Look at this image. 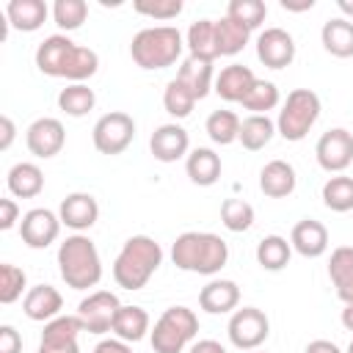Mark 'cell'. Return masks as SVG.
<instances>
[{
    "mask_svg": "<svg viewBox=\"0 0 353 353\" xmlns=\"http://www.w3.org/2000/svg\"><path fill=\"white\" fill-rule=\"evenodd\" d=\"M314 154H317V163L323 171L342 174L353 163V132H347L345 127H334V130L323 132L314 146Z\"/></svg>",
    "mask_w": 353,
    "mask_h": 353,
    "instance_id": "obj_11",
    "label": "cell"
},
{
    "mask_svg": "<svg viewBox=\"0 0 353 353\" xmlns=\"http://www.w3.org/2000/svg\"><path fill=\"white\" fill-rule=\"evenodd\" d=\"M347 353H353V339H350V345H347Z\"/></svg>",
    "mask_w": 353,
    "mask_h": 353,
    "instance_id": "obj_53",
    "label": "cell"
},
{
    "mask_svg": "<svg viewBox=\"0 0 353 353\" xmlns=\"http://www.w3.org/2000/svg\"><path fill=\"white\" fill-rule=\"evenodd\" d=\"M188 353H226V347L221 342H215V339H199V342L190 345Z\"/></svg>",
    "mask_w": 353,
    "mask_h": 353,
    "instance_id": "obj_48",
    "label": "cell"
},
{
    "mask_svg": "<svg viewBox=\"0 0 353 353\" xmlns=\"http://www.w3.org/2000/svg\"><path fill=\"white\" fill-rule=\"evenodd\" d=\"M290 256H292V245L281 234H268L256 245V262L265 270H281V268H287Z\"/></svg>",
    "mask_w": 353,
    "mask_h": 353,
    "instance_id": "obj_34",
    "label": "cell"
},
{
    "mask_svg": "<svg viewBox=\"0 0 353 353\" xmlns=\"http://www.w3.org/2000/svg\"><path fill=\"white\" fill-rule=\"evenodd\" d=\"M312 6H314V0H298V3L295 0H281L284 11H309Z\"/></svg>",
    "mask_w": 353,
    "mask_h": 353,
    "instance_id": "obj_50",
    "label": "cell"
},
{
    "mask_svg": "<svg viewBox=\"0 0 353 353\" xmlns=\"http://www.w3.org/2000/svg\"><path fill=\"white\" fill-rule=\"evenodd\" d=\"M273 132H276V124L268 116H248V119L240 121V138L237 141L243 143V149L259 152L270 143Z\"/></svg>",
    "mask_w": 353,
    "mask_h": 353,
    "instance_id": "obj_32",
    "label": "cell"
},
{
    "mask_svg": "<svg viewBox=\"0 0 353 353\" xmlns=\"http://www.w3.org/2000/svg\"><path fill=\"white\" fill-rule=\"evenodd\" d=\"M320 119V97L312 88H292L279 110L276 132L284 141H303L314 121Z\"/></svg>",
    "mask_w": 353,
    "mask_h": 353,
    "instance_id": "obj_6",
    "label": "cell"
},
{
    "mask_svg": "<svg viewBox=\"0 0 353 353\" xmlns=\"http://www.w3.org/2000/svg\"><path fill=\"white\" fill-rule=\"evenodd\" d=\"M188 50L193 58L201 61H215L218 55V41H215V19H199L188 28Z\"/></svg>",
    "mask_w": 353,
    "mask_h": 353,
    "instance_id": "obj_29",
    "label": "cell"
},
{
    "mask_svg": "<svg viewBox=\"0 0 353 353\" xmlns=\"http://www.w3.org/2000/svg\"><path fill=\"white\" fill-rule=\"evenodd\" d=\"M188 146H190L188 130L179 124H160L149 138V149L160 163H176L179 157L188 154Z\"/></svg>",
    "mask_w": 353,
    "mask_h": 353,
    "instance_id": "obj_17",
    "label": "cell"
},
{
    "mask_svg": "<svg viewBox=\"0 0 353 353\" xmlns=\"http://www.w3.org/2000/svg\"><path fill=\"white\" fill-rule=\"evenodd\" d=\"M336 6H339V11L345 14V19L353 17V0H336Z\"/></svg>",
    "mask_w": 353,
    "mask_h": 353,
    "instance_id": "obj_52",
    "label": "cell"
},
{
    "mask_svg": "<svg viewBox=\"0 0 353 353\" xmlns=\"http://www.w3.org/2000/svg\"><path fill=\"white\" fill-rule=\"evenodd\" d=\"M295 185H298L295 168L287 160H270L259 171V190L268 199H287L295 190Z\"/></svg>",
    "mask_w": 353,
    "mask_h": 353,
    "instance_id": "obj_22",
    "label": "cell"
},
{
    "mask_svg": "<svg viewBox=\"0 0 353 353\" xmlns=\"http://www.w3.org/2000/svg\"><path fill=\"white\" fill-rule=\"evenodd\" d=\"M290 245L306 256V259H317L328 251V229L314 221V218H303L292 226V234H290Z\"/></svg>",
    "mask_w": 353,
    "mask_h": 353,
    "instance_id": "obj_18",
    "label": "cell"
},
{
    "mask_svg": "<svg viewBox=\"0 0 353 353\" xmlns=\"http://www.w3.org/2000/svg\"><path fill=\"white\" fill-rule=\"evenodd\" d=\"M199 99L190 94V88L188 85H182L176 77L165 85V91H163V108L174 116V119H185V116H190V110H193V105H196Z\"/></svg>",
    "mask_w": 353,
    "mask_h": 353,
    "instance_id": "obj_39",
    "label": "cell"
},
{
    "mask_svg": "<svg viewBox=\"0 0 353 353\" xmlns=\"http://www.w3.org/2000/svg\"><path fill=\"white\" fill-rule=\"evenodd\" d=\"M19 221V207L14 199H0V229L8 232L14 229V223Z\"/></svg>",
    "mask_w": 353,
    "mask_h": 353,
    "instance_id": "obj_45",
    "label": "cell"
},
{
    "mask_svg": "<svg viewBox=\"0 0 353 353\" xmlns=\"http://www.w3.org/2000/svg\"><path fill=\"white\" fill-rule=\"evenodd\" d=\"M226 334H229V342L237 350H256L270 334V320H268V314L262 309L243 306V309L232 312Z\"/></svg>",
    "mask_w": 353,
    "mask_h": 353,
    "instance_id": "obj_9",
    "label": "cell"
},
{
    "mask_svg": "<svg viewBox=\"0 0 353 353\" xmlns=\"http://www.w3.org/2000/svg\"><path fill=\"white\" fill-rule=\"evenodd\" d=\"M323 204L331 212H350L353 210V176L336 174L323 185Z\"/></svg>",
    "mask_w": 353,
    "mask_h": 353,
    "instance_id": "obj_35",
    "label": "cell"
},
{
    "mask_svg": "<svg viewBox=\"0 0 353 353\" xmlns=\"http://www.w3.org/2000/svg\"><path fill=\"white\" fill-rule=\"evenodd\" d=\"M328 276H331L336 295L345 303H353V245H339L331 251Z\"/></svg>",
    "mask_w": 353,
    "mask_h": 353,
    "instance_id": "obj_24",
    "label": "cell"
},
{
    "mask_svg": "<svg viewBox=\"0 0 353 353\" xmlns=\"http://www.w3.org/2000/svg\"><path fill=\"white\" fill-rule=\"evenodd\" d=\"M52 17L61 30H77L88 17V3L85 0H55Z\"/></svg>",
    "mask_w": 353,
    "mask_h": 353,
    "instance_id": "obj_41",
    "label": "cell"
},
{
    "mask_svg": "<svg viewBox=\"0 0 353 353\" xmlns=\"http://www.w3.org/2000/svg\"><path fill=\"white\" fill-rule=\"evenodd\" d=\"M204 130H207V135H210L212 143L229 146V143H234V141L240 138V119H237V113H232V110H212V113L207 116Z\"/></svg>",
    "mask_w": 353,
    "mask_h": 353,
    "instance_id": "obj_33",
    "label": "cell"
},
{
    "mask_svg": "<svg viewBox=\"0 0 353 353\" xmlns=\"http://www.w3.org/2000/svg\"><path fill=\"white\" fill-rule=\"evenodd\" d=\"M221 223L229 232H245L254 223V207L245 199H223V204H221Z\"/></svg>",
    "mask_w": 353,
    "mask_h": 353,
    "instance_id": "obj_38",
    "label": "cell"
},
{
    "mask_svg": "<svg viewBox=\"0 0 353 353\" xmlns=\"http://www.w3.org/2000/svg\"><path fill=\"white\" fill-rule=\"evenodd\" d=\"M94 353H132V347H130V342H124V339H102V342L94 347Z\"/></svg>",
    "mask_w": 353,
    "mask_h": 353,
    "instance_id": "obj_47",
    "label": "cell"
},
{
    "mask_svg": "<svg viewBox=\"0 0 353 353\" xmlns=\"http://www.w3.org/2000/svg\"><path fill=\"white\" fill-rule=\"evenodd\" d=\"M80 331H83V323L77 314L74 317L58 314L55 320L44 323L39 353H80V345H77Z\"/></svg>",
    "mask_w": 353,
    "mask_h": 353,
    "instance_id": "obj_13",
    "label": "cell"
},
{
    "mask_svg": "<svg viewBox=\"0 0 353 353\" xmlns=\"http://www.w3.org/2000/svg\"><path fill=\"white\" fill-rule=\"evenodd\" d=\"M226 17L234 19V22H240V25H245L248 30H254V28H259L265 22L268 6L262 0H232L226 6Z\"/></svg>",
    "mask_w": 353,
    "mask_h": 353,
    "instance_id": "obj_40",
    "label": "cell"
},
{
    "mask_svg": "<svg viewBox=\"0 0 353 353\" xmlns=\"http://www.w3.org/2000/svg\"><path fill=\"white\" fill-rule=\"evenodd\" d=\"M36 66L47 77H66L72 83H83L97 74L99 58L94 50L74 44L63 33H55L36 47Z\"/></svg>",
    "mask_w": 353,
    "mask_h": 353,
    "instance_id": "obj_1",
    "label": "cell"
},
{
    "mask_svg": "<svg viewBox=\"0 0 353 353\" xmlns=\"http://www.w3.org/2000/svg\"><path fill=\"white\" fill-rule=\"evenodd\" d=\"M171 259L179 270L215 276L229 259V245L212 232H182L171 245Z\"/></svg>",
    "mask_w": 353,
    "mask_h": 353,
    "instance_id": "obj_2",
    "label": "cell"
},
{
    "mask_svg": "<svg viewBox=\"0 0 353 353\" xmlns=\"http://www.w3.org/2000/svg\"><path fill=\"white\" fill-rule=\"evenodd\" d=\"M320 41L325 52H331L334 58H350L353 55V22L345 17L328 19L320 30Z\"/></svg>",
    "mask_w": 353,
    "mask_h": 353,
    "instance_id": "obj_27",
    "label": "cell"
},
{
    "mask_svg": "<svg viewBox=\"0 0 353 353\" xmlns=\"http://www.w3.org/2000/svg\"><path fill=\"white\" fill-rule=\"evenodd\" d=\"M240 303V287L232 279H212L199 292V306L207 314H229Z\"/></svg>",
    "mask_w": 353,
    "mask_h": 353,
    "instance_id": "obj_19",
    "label": "cell"
},
{
    "mask_svg": "<svg viewBox=\"0 0 353 353\" xmlns=\"http://www.w3.org/2000/svg\"><path fill=\"white\" fill-rule=\"evenodd\" d=\"M25 290V270L3 262L0 265V303H14Z\"/></svg>",
    "mask_w": 353,
    "mask_h": 353,
    "instance_id": "obj_42",
    "label": "cell"
},
{
    "mask_svg": "<svg viewBox=\"0 0 353 353\" xmlns=\"http://www.w3.org/2000/svg\"><path fill=\"white\" fill-rule=\"evenodd\" d=\"M58 218H61L63 226H69V229H74L80 234V232H85V229H91L97 223L99 204H97V199L91 193H69L58 207Z\"/></svg>",
    "mask_w": 353,
    "mask_h": 353,
    "instance_id": "obj_16",
    "label": "cell"
},
{
    "mask_svg": "<svg viewBox=\"0 0 353 353\" xmlns=\"http://www.w3.org/2000/svg\"><path fill=\"white\" fill-rule=\"evenodd\" d=\"M132 8L149 19L165 22V19H174L182 14V0H135Z\"/></svg>",
    "mask_w": 353,
    "mask_h": 353,
    "instance_id": "obj_43",
    "label": "cell"
},
{
    "mask_svg": "<svg viewBox=\"0 0 353 353\" xmlns=\"http://www.w3.org/2000/svg\"><path fill=\"white\" fill-rule=\"evenodd\" d=\"M94 105H97V97L85 83H72V85L61 88V94H58V108L66 116H74V119L94 110Z\"/></svg>",
    "mask_w": 353,
    "mask_h": 353,
    "instance_id": "obj_36",
    "label": "cell"
},
{
    "mask_svg": "<svg viewBox=\"0 0 353 353\" xmlns=\"http://www.w3.org/2000/svg\"><path fill=\"white\" fill-rule=\"evenodd\" d=\"M58 234H61V218L47 207L28 210L19 221V237L28 248H47L58 240Z\"/></svg>",
    "mask_w": 353,
    "mask_h": 353,
    "instance_id": "obj_12",
    "label": "cell"
},
{
    "mask_svg": "<svg viewBox=\"0 0 353 353\" xmlns=\"http://www.w3.org/2000/svg\"><path fill=\"white\" fill-rule=\"evenodd\" d=\"M256 58L268 69H284L295 61V39L284 28H265L256 39Z\"/></svg>",
    "mask_w": 353,
    "mask_h": 353,
    "instance_id": "obj_15",
    "label": "cell"
},
{
    "mask_svg": "<svg viewBox=\"0 0 353 353\" xmlns=\"http://www.w3.org/2000/svg\"><path fill=\"white\" fill-rule=\"evenodd\" d=\"M61 306H63V298L61 292L52 287V284H36L28 290L25 301H22V312L36 320V323H50L61 314Z\"/></svg>",
    "mask_w": 353,
    "mask_h": 353,
    "instance_id": "obj_20",
    "label": "cell"
},
{
    "mask_svg": "<svg viewBox=\"0 0 353 353\" xmlns=\"http://www.w3.org/2000/svg\"><path fill=\"white\" fill-rule=\"evenodd\" d=\"M6 185H8L11 196L33 199L44 190V174L36 163H17V165H11V171L6 176Z\"/></svg>",
    "mask_w": 353,
    "mask_h": 353,
    "instance_id": "obj_26",
    "label": "cell"
},
{
    "mask_svg": "<svg viewBox=\"0 0 353 353\" xmlns=\"http://www.w3.org/2000/svg\"><path fill=\"white\" fill-rule=\"evenodd\" d=\"M119 309H121V303H119L116 292L97 290V292H91L88 298L80 301L77 317L83 323V331H88V334H105V331H113V320H116Z\"/></svg>",
    "mask_w": 353,
    "mask_h": 353,
    "instance_id": "obj_10",
    "label": "cell"
},
{
    "mask_svg": "<svg viewBox=\"0 0 353 353\" xmlns=\"http://www.w3.org/2000/svg\"><path fill=\"white\" fill-rule=\"evenodd\" d=\"M303 353H342L331 339H314V342H309L306 345V350Z\"/></svg>",
    "mask_w": 353,
    "mask_h": 353,
    "instance_id": "obj_49",
    "label": "cell"
},
{
    "mask_svg": "<svg viewBox=\"0 0 353 353\" xmlns=\"http://www.w3.org/2000/svg\"><path fill=\"white\" fill-rule=\"evenodd\" d=\"M281 102V94L276 88V83L270 80H259L254 83V88L248 91V97L240 102L245 110H251V116H268V110H273Z\"/></svg>",
    "mask_w": 353,
    "mask_h": 353,
    "instance_id": "obj_37",
    "label": "cell"
},
{
    "mask_svg": "<svg viewBox=\"0 0 353 353\" xmlns=\"http://www.w3.org/2000/svg\"><path fill=\"white\" fill-rule=\"evenodd\" d=\"M256 74L243 66V63H229L221 69V74L215 77V94L226 102H243L248 97V91L254 88Z\"/></svg>",
    "mask_w": 353,
    "mask_h": 353,
    "instance_id": "obj_21",
    "label": "cell"
},
{
    "mask_svg": "<svg viewBox=\"0 0 353 353\" xmlns=\"http://www.w3.org/2000/svg\"><path fill=\"white\" fill-rule=\"evenodd\" d=\"M160 262H163L160 243L154 237H149V234H132L121 245V251H119V256L113 262V279H116L119 287L135 292V290L146 287V281L154 276Z\"/></svg>",
    "mask_w": 353,
    "mask_h": 353,
    "instance_id": "obj_3",
    "label": "cell"
},
{
    "mask_svg": "<svg viewBox=\"0 0 353 353\" xmlns=\"http://www.w3.org/2000/svg\"><path fill=\"white\" fill-rule=\"evenodd\" d=\"M0 353H22V336L14 325H0Z\"/></svg>",
    "mask_w": 353,
    "mask_h": 353,
    "instance_id": "obj_44",
    "label": "cell"
},
{
    "mask_svg": "<svg viewBox=\"0 0 353 353\" xmlns=\"http://www.w3.org/2000/svg\"><path fill=\"white\" fill-rule=\"evenodd\" d=\"M196 334H199L196 312L188 306H168L152 328V347L154 353H182Z\"/></svg>",
    "mask_w": 353,
    "mask_h": 353,
    "instance_id": "obj_7",
    "label": "cell"
},
{
    "mask_svg": "<svg viewBox=\"0 0 353 353\" xmlns=\"http://www.w3.org/2000/svg\"><path fill=\"white\" fill-rule=\"evenodd\" d=\"M14 135H17V127H14L11 116H0V149L3 152L14 143Z\"/></svg>",
    "mask_w": 353,
    "mask_h": 353,
    "instance_id": "obj_46",
    "label": "cell"
},
{
    "mask_svg": "<svg viewBox=\"0 0 353 353\" xmlns=\"http://www.w3.org/2000/svg\"><path fill=\"white\" fill-rule=\"evenodd\" d=\"M182 33L171 25H154V28H143L132 36L130 44V55L141 69H165L171 63H176V58L182 55Z\"/></svg>",
    "mask_w": 353,
    "mask_h": 353,
    "instance_id": "obj_5",
    "label": "cell"
},
{
    "mask_svg": "<svg viewBox=\"0 0 353 353\" xmlns=\"http://www.w3.org/2000/svg\"><path fill=\"white\" fill-rule=\"evenodd\" d=\"M342 325L347 331H353V303H345V309H342Z\"/></svg>",
    "mask_w": 353,
    "mask_h": 353,
    "instance_id": "obj_51",
    "label": "cell"
},
{
    "mask_svg": "<svg viewBox=\"0 0 353 353\" xmlns=\"http://www.w3.org/2000/svg\"><path fill=\"white\" fill-rule=\"evenodd\" d=\"M251 30L229 17L215 19V41H218V55H237L248 44Z\"/></svg>",
    "mask_w": 353,
    "mask_h": 353,
    "instance_id": "obj_31",
    "label": "cell"
},
{
    "mask_svg": "<svg viewBox=\"0 0 353 353\" xmlns=\"http://www.w3.org/2000/svg\"><path fill=\"white\" fill-rule=\"evenodd\" d=\"M185 171H188V176H190L193 185L210 188L221 176V157L212 149H207V146H196L188 154V160H185Z\"/></svg>",
    "mask_w": 353,
    "mask_h": 353,
    "instance_id": "obj_25",
    "label": "cell"
},
{
    "mask_svg": "<svg viewBox=\"0 0 353 353\" xmlns=\"http://www.w3.org/2000/svg\"><path fill=\"white\" fill-rule=\"evenodd\" d=\"M149 331V314L141 306H121L116 320H113V334L116 339L124 342H141Z\"/></svg>",
    "mask_w": 353,
    "mask_h": 353,
    "instance_id": "obj_30",
    "label": "cell"
},
{
    "mask_svg": "<svg viewBox=\"0 0 353 353\" xmlns=\"http://www.w3.org/2000/svg\"><path fill=\"white\" fill-rule=\"evenodd\" d=\"M58 270L66 287L72 290H88L97 287L102 279V259L91 237L72 234L58 245Z\"/></svg>",
    "mask_w": 353,
    "mask_h": 353,
    "instance_id": "obj_4",
    "label": "cell"
},
{
    "mask_svg": "<svg viewBox=\"0 0 353 353\" xmlns=\"http://www.w3.org/2000/svg\"><path fill=\"white\" fill-rule=\"evenodd\" d=\"M91 138H94V149L99 154H110V157L121 154L135 138V121L124 110H110L97 119Z\"/></svg>",
    "mask_w": 353,
    "mask_h": 353,
    "instance_id": "obj_8",
    "label": "cell"
},
{
    "mask_svg": "<svg viewBox=\"0 0 353 353\" xmlns=\"http://www.w3.org/2000/svg\"><path fill=\"white\" fill-rule=\"evenodd\" d=\"M6 19L14 30L33 33L47 19V3L44 0H8L6 3Z\"/></svg>",
    "mask_w": 353,
    "mask_h": 353,
    "instance_id": "obj_23",
    "label": "cell"
},
{
    "mask_svg": "<svg viewBox=\"0 0 353 353\" xmlns=\"http://www.w3.org/2000/svg\"><path fill=\"white\" fill-rule=\"evenodd\" d=\"M25 143H28L30 154L47 160V157H55V154L63 149V143H66V130H63V124H61L58 119L41 116V119H36V121L28 127Z\"/></svg>",
    "mask_w": 353,
    "mask_h": 353,
    "instance_id": "obj_14",
    "label": "cell"
},
{
    "mask_svg": "<svg viewBox=\"0 0 353 353\" xmlns=\"http://www.w3.org/2000/svg\"><path fill=\"white\" fill-rule=\"evenodd\" d=\"M176 80H179L182 85H188L196 99H204V97L210 94V88H212V63L188 55V58L182 61L179 72H176Z\"/></svg>",
    "mask_w": 353,
    "mask_h": 353,
    "instance_id": "obj_28",
    "label": "cell"
}]
</instances>
